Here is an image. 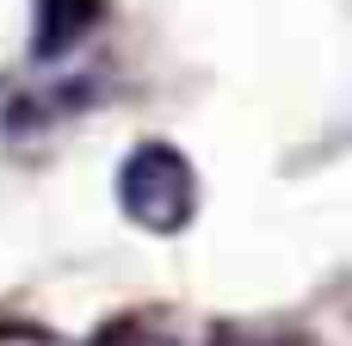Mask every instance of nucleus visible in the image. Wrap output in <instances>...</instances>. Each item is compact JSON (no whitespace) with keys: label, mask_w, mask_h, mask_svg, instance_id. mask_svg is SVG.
Returning a JSON list of instances; mask_svg holds the SVG:
<instances>
[{"label":"nucleus","mask_w":352,"mask_h":346,"mask_svg":"<svg viewBox=\"0 0 352 346\" xmlns=\"http://www.w3.org/2000/svg\"><path fill=\"white\" fill-rule=\"evenodd\" d=\"M118 204H124V217H130L136 229L173 235V229H186L192 210H198V173H192V161H186L179 149L142 142V149H130L124 167H118Z\"/></svg>","instance_id":"nucleus-1"},{"label":"nucleus","mask_w":352,"mask_h":346,"mask_svg":"<svg viewBox=\"0 0 352 346\" xmlns=\"http://www.w3.org/2000/svg\"><path fill=\"white\" fill-rule=\"evenodd\" d=\"M130 346H161V340H130Z\"/></svg>","instance_id":"nucleus-2"}]
</instances>
